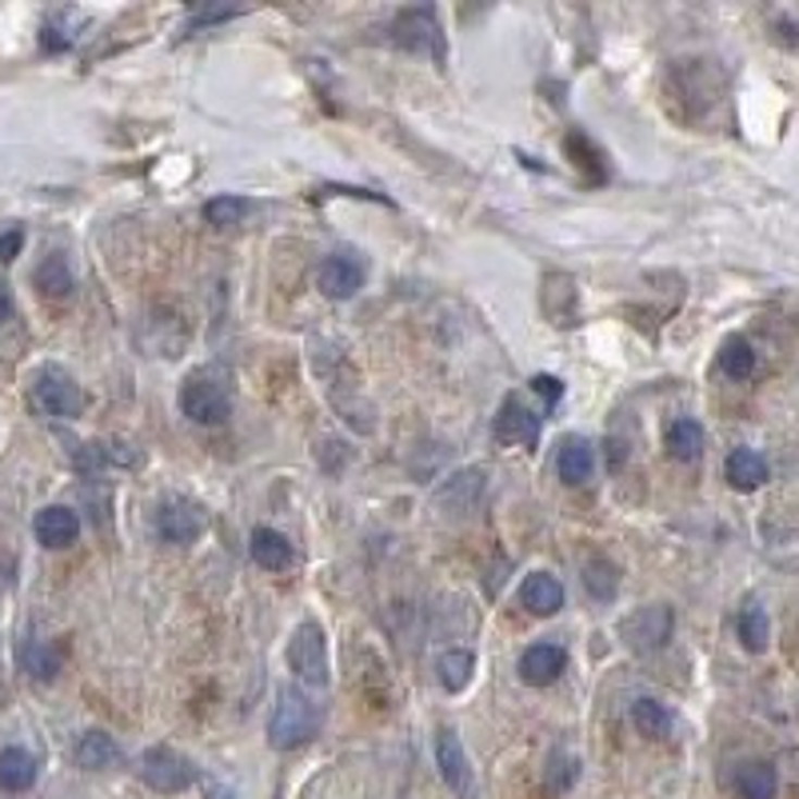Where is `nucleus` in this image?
<instances>
[{
    "label": "nucleus",
    "instance_id": "412c9836",
    "mask_svg": "<svg viewBox=\"0 0 799 799\" xmlns=\"http://www.w3.org/2000/svg\"><path fill=\"white\" fill-rule=\"evenodd\" d=\"M736 791L739 799H775L779 791V779H775V767L763 760L739 763L736 767Z\"/></svg>",
    "mask_w": 799,
    "mask_h": 799
},
{
    "label": "nucleus",
    "instance_id": "5701e85b",
    "mask_svg": "<svg viewBox=\"0 0 799 799\" xmlns=\"http://www.w3.org/2000/svg\"><path fill=\"white\" fill-rule=\"evenodd\" d=\"M33 284H37L40 296H49V300H64V296H73V269H68V260L64 257H45L33 272Z\"/></svg>",
    "mask_w": 799,
    "mask_h": 799
},
{
    "label": "nucleus",
    "instance_id": "2f4dec72",
    "mask_svg": "<svg viewBox=\"0 0 799 799\" xmlns=\"http://www.w3.org/2000/svg\"><path fill=\"white\" fill-rule=\"evenodd\" d=\"M532 392L544 396V408L552 412V408L564 400V384L555 380V376H548V372H540V376H532Z\"/></svg>",
    "mask_w": 799,
    "mask_h": 799
},
{
    "label": "nucleus",
    "instance_id": "473e14b6",
    "mask_svg": "<svg viewBox=\"0 0 799 799\" xmlns=\"http://www.w3.org/2000/svg\"><path fill=\"white\" fill-rule=\"evenodd\" d=\"M21 248H25V228H21V224H13V228L0 233V260H4V264H13V260L21 257Z\"/></svg>",
    "mask_w": 799,
    "mask_h": 799
},
{
    "label": "nucleus",
    "instance_id": "dca6fc26",
    "mask_svg": "<svg viewBox=\"0 0 799 799\" xmlns=\"http://www.w3.org/2000/svg\"><path fill=\"white\" fill-rule=\"evenodd\" d=\"M591 467H596V452H591L588 440H579V436H567L560 444V455H555V472L564 484L579 488V484H588L591 479Z\"/></svg>",
    "mask_w": 799,
    "mask_h": 799
},
{
    "label": "nucleus",
    "instance_id": "f3484780",
    "mask_svg": "<svg viewBox=\"0 0 799 799\" xmlns=\"http://www.w3.org/2000/svg\"><path fill=\"white\" fill-rule=\"evenodd\" d=\"M727 484L736 488V492H756L767 484V460L760 452H751V448H736V452L727 455Z\"/></svg>",
    "mask_w": 799,
    "mask_h": 799
},
{
    "label": "nucleus",
    "instance_id": "aec40b11",
    "mask_svg": "<svg viewBox=\"0 0 799 799\" xmlns=\"http://www.w3.org/2000/svg\"><path fill=\"white\" fill-rule=\"evenodd\" d=\"M703 448H708V436H703V428L691 416L667 424V452L676 455L679 464H696L703 455Z\"/></svg>",
    "mask_w": 799,
    "mask_h": 799
},
{
    "label": "nucleus",
    "instance_id": "2eb2a0df",
    "mask_svg": "<svg viewBox=\"0 0 799 799\" xmlns=\"http://www.w3.org/2000/svg\"><path fill=\"white\" fill-rule=\"evenodd\" d=\"M520 603L528 608L532 615H555L564 608V584L548 572H532L524 584H520Z\"/></svg>",
    "mask_w": 799,
    "mask_h": 799
},
{
    "label": "nucleus",
    "instance_id": "9d476101",
    "mask_svg": "<svg viewBox=\"0 0 799 799\" xmlns=\"http://www.w3.org/2000/svg\"><path fill=\"white\" fill-rule=\"evenodd\" d=\"M364 276H369L364 260H357L352 252H336V257H328L320 264L316 284L328 300H352L364 288Z\"/></svg>",
    "mask_w": 799,
    "mask_h": 799
},
{
    "label": "nucleus",
    "instance_id": "6e6552de",
    "mask_svg": "<svg viewBox=\"0 0 799 799\" xmlns=\"http://www.w3.org/2000/svg\"><path fill=\"white\" fill-rule=\"evenodd\" d=\"M672 627H676V615L672 608L664 603H648V608H639L624 620V639L627 648L639 656H652L660 652L667 639H672Z\"/></svg>",
    "mask_w": 799,
    "mask_h": 799
},
{
    "label": "nucleus",
    "instance_id": "1a4fd4ad",
    "mask_svg": "<svg viewBox=\"0 0 799 799\" xmlns=\"http://www.w3.org/2000/svg\"><path fill=\"white\" fill-rule=\"evenodd\" d=\"M496 440L508 444V448H536L540 444V416L532 412L520 396H508L500 404V416H496Z\"/></svg>",
    "mask_w": 799,
    "mask_h": 799
},
{
    "label": "nucleus",
    "instance_id": "c85d7f7f",
    "mask_svg": "<svg viewBox=\"0 0 799 799\" xmlns=\"http://www.w3.org/2000/svg\"><path fill=\"white\" fill-rule=\"evenodd\" d=\"M584 588H588V596H596L600 603L615 600V591H620V572H615L612 560H603V555L588 560V564H584Z\"/></svg>",
    "mask_w": 799,
    "mask_h": 799
},
{
    "label": "nucleus",
    "instance_id": "b1692460",
    "mask_svg": "<svg viewBox=\"0 0 799 799\" xmlns=\"http://www.w3.org/2000/svg\"><path fill=\"white\" fill-rule=\"evenodd\" d=\"M80 28H85V16L76 13V9H64V13L49 16V21H45V28H40V49H45V52L73 49L76 37H80Z\"/></svg>",
    "mask_w": 799,
    "mask_h": 799
},
{
    "label": "nucleus",
    "instance_id": "f257e3e1",
    "mask_svg": "<svg viewBox=\"0 0 799 799\" xmlns=\"http://www.w3.org/2000/svg\"><path fill=\"white\" fill-rule=\"evenodd\" d=\"M320 732V708L308 700L304 688H280L276 691V708L269 720V744L280 751L304 748L308 739Z\"/></svg>",
    "mask_w": 799,
    "mask_h": 799
},
{
    "label": "nucleus",
    "instance_id": "7c9ffc66",
    "mask_svg": "<svg viewBox=\"0 0 799 799\" xmlns=\"http://www.w3.org/2000/svg\"><path fill=\"white\" fill-rule=\"evenodd\" d=\"M248 204L240 197H212L209 204H204V221L212 224V228H233V224L245 221Z\"/></svg>",
    "mask_w": 799,
    "mask_h": 799
},
{
    "label": "nucleus",
    "instance_id": "7ed1b4c3",
    "mask_svg": "<svg viewBox=\"0 0 799 799\" xmlns=\"http://www.w3.org/2000/svg\"><path fill=\"white\" fill-rule=\"evenodd\" d=\"M33 408H37L40 416L76 420L88 408V396H85V388H80V384H76L64 369H57V364H45V369L33 376Z\"/></svg>",
    "mask_w": 799,
    "mask_h": 799
},
{
    "label": "nucleus",
    "instance_id": "0eeeda50",
    "mask_svg": "<svg viewBox=\"0 0 799 799\" xmlns=\"http://www.w3.org/2000/svg\"><path fill=\"white\" fill-rule=\"evenodd\" d=\"M140 779L152 791H160V796H176V791L197 784V767H192V760H185L173 748H148L140 756Z\"/></svg>",
    "mask_w": 799,
    "mask_h": 799
},
{
    "label": "nucleus",
    "instance_id": "423d86ee",
    "mask_svg": "<svg viewBox=\"0 0 799 799\" xmlns=\"http://www.w3.org/2000/svg\"><path fill=\"white\" fill-rule=\"evenodd\" d=\"M288 667L312 688L328 684V639H324V627L316 620H304L296 627L292 644H288Z\"/></svg>",
    "mask_w": 799,
    "mask_h": 799
},
{
    "label": "nucleus",
    "instance_id": "393cba45",
    "mask_svg": "<svg viewBox=\"0 0 799 799\" xmlns=\"http://www.w3.org/2000/svg\"><path fill=\"white\" fill-rule=\"evenodd\" d=\"M632 724H636L639 736L648 739H667L672 736V727H676V720H672V712H667L664 703L652 700V696H644V700L632 703Z\"/></svg>",
    "mask_w": 799,
    "mask_h": 799
},
{
    "label": "nucleus",
    "instance_id": "f03ea898",
    "mask_svg": "<svg viewBox=\"0 0 799 799\" xmlns=\"http://www.w3.org/2000/svg\"><path fill=\"white\" fill-rule=\"evenodd\" d=\"M180 412L200 428H221L233 416V392L216 372H192L180 388Z\"/></svg>",
    "mask_w": 799,
    "mask_h": 799
},
{
    "label": "nucleus",
    "instance_id": "a211bd4d",
    "mask_svg": "<svg viewBox=\"0 0 799 799\" xmlns=\"http://www.w3.org/2000/svg\"><path fill=\"white\" fill-rule=\"evenodd\" d=\"M73 760L80 763L85 772H104L112 763H121V748H116V739H112L109 732H85V736L76 739Z\"/></svg>",
    "mask_w": 799,
    "mask_h": 799
},
{
    "label": "nucleus",
    "instance_id": "39448f33",
    "mask_svg": "<svg viewBox=\"0 0 799 799\" xmlns=\"http://www.w3.org/2000/svg\"><path fill=\"white\" fill-rule=\"evenodd\" d=\"M209 528V512L197 504V500H188V496H168V500H160L157 508V536L164 544H173V548H188V544H197Z\"/></svg>",
    "mask_w": 799,
    "mask_h": 799
},
{
    "label": "nucleus",
    "instance_id": "f8f14e48",
    "mask_svg": "<svg viewBox=\"0 0 799 799\" xmlns=\"http://www.w3.org/2000/svg\"><path fill=\"white\" fill-rule=\"evenodd\" d=\"M516 672L532 688H548L564 672V648H555V644H532L528 652L520 656Z\"/></svg>",
    "mask_w": 799,
    "mask_h": 799
},
{
    "label": "nucleus",
    "instance_id": "f704fd0d",
    "mask_svg": "<svg viewBox=\"0 0 799 799\" xmlns=\"http://www.w3.org/2000/svg\"><path fill=\"white\" fill-rule=\"evenodd\" d=\"M13 312H16V304H13V292H9L4 284H0V324H4V320H13Z\"/></svg>",
    "mask_w": 799,
    "mask_h": 799
},
{
    "label": "nucleus",
    "instance_id": "9b49d317",
    "mask_svg": "<svg viewBox=\"0 0 799 799\" xmlns=\"http://www.w3.org/2000/svg\"><path fill=\"white\" fill-rule=\"evenodd\" d=\"M436 767H440L444 784L452 787L455 796H467V791H472L467 751L460 748V736H455L452 727H440V732H436Z\"/></svg>",
    "mask_w": 799,
    "mask_h": 799
},
{
    "label": "nucleus",
    "instance_id": "bb28decb",
    "mask_svg": "<svg viewBox=\"0 0 799 799\" xmlns=\"http://www.w3.org/2000/svg\"><path fill=\"white\" fill-rule=\"evenodd\" d=\"M736 627H739V639H744L748 652H767V644H772V624H767V612H763L760 603L756 600L744 603Z\"/></svg>",
    "mask_w": 799,
    "mask_h": 799
},
{
    "label": "nucleus",
    "instance_id": "4be33fe9",
    "mask_svg": "<svg viewBox=\"0 0 799 799\" xmlns=\"http://www.w3.org/2000/svg\"><path fill=\"white\" fill-rule=\"evenodd\" d=\"M33 784H37V760L25 748L0 751V787L4 791H28Z\"/></svg>",
    "mask_w": 799,
    "mask_h": 799
},
{
    "label": "nucleus",
    "instance_id": "ddd939ff",
    "mask_svg": "<svg viewBox=\"0 0 799 799\" xmlns=\"http://www.w3.org/2000/svg\"><path fill=\"white\" fill-rule=\"evenodd\" d=\"M33 532H37V540L45 544V548H68V544H76V536H80V516H76L73 508L49 504L37 512Z\"/></svg>",
    "mask_w": 799,
    "mask_h": 799
},
{
    "label": "nucleus",
    "instance_id": "4468645a",
    "mask_svg": "<svg viewBox=\"0 0 799 799\" xmlns=\"http://www.w3.org/2000/svg\"><path fill=\"white\" fill-rule=\"evenodd\" d=\"M73 460L80 472H100V467H136L140 464V452L121 440H92V444H80V452Z\"/></svg>",
    "mask_w": 799,
    "mask_h": 799
},
{
    "label": "nucleus",
    "instance_id": "a878e982",
    "mask_svg": "<svg viewBox=\"0 0 799 799\" xmlns=\"http://www.w3.org/2000/svg\"><path fill=\"white\" fill-rule=\"evenodd\" d=\"M21 667H25L33 679L49 684V679H57V672H61V652L52 648L49 639H25V648H21Z\"/></svg>",
    "mask_w": 799,
    "mask_h": 799
},
{
    "label": "nucleus",
    "instance_id": "72a5a7b5",
    "mask_svg": "<svg viewBox=\"0 0 799 799\" xmlns=\"http://www.w3.org/2000/svg\"><path fill=\"white\" fill-rule=\"evenodd\" d=\"M228 16H240V9H200V13L188 21V33H197L200 25H216V21H228Z\"/></svg>",
    "mask_w": 799,
    "mask_h": 799
},
{
    "label": "nucleus",
    "instance_id": "cd10ccee",
    "mask_svg": "<svg viewBox=\"0 0 799 799\" xmlns=\"http://www.w3.org/2000/svg\"><path fill=\"white\" fill-rule=\"evenodd\" d=\"M472 672H476V656L464 652V648H452L436 660V676L448 691H464L472 684Z\"/></svg>",
    "mask_w": 799,
    "mask_h": 799
},
{
    "label": "nucleus",
    "instance_id": "20e7f679",
    "mask_svg": "<svg viewBox=\"0 0 799 799\" xmlns=\"http://www.w3.org/2000/svg\"><path fill=\"white\" fill-rule=\"evenodd\" d=\"M392 40L408 52H428L432 61L444 64L448 61V45H444V28L436 9L420 4V9H404V13L392 21Z\"/></svg>",
    "mask_w": 799,
    "mask_h": 799
},
{
    "label": "nucleus",
    "instance_id": "6ab92c4d",
    "mask_svg": "<svg viewBox=\"0 0 799 799\" xmlns=\"http://www.w3.org/2000/svg\"><path fill=\"white\" fill-rule=\"evenodd\" d=\"M248 548H252V560H257L264 572H284V567H292V544L284 540L276 528H257Z\"/></svg>",
    "mask_w": 799,
    "mask_h": 799
},
{
    "label": "nucleus",
    "instance_id": "c756f323",
    "mask_svg": "<svg viewBox=\"0 0 799 799\" xmlns=\"http://www.w3.org/2000/svg\"><path fill=\"white\" fill-rule=\"evenodd\" d=\"M720 372L732 376V380H748L751 372H756V348L744 336L724 340V348H720Z\"/></svg>",
    "mask_w": 799,
    "mask_h": 799
}]
</instances>
